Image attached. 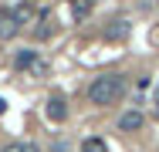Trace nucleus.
I'll list each match as a JSON object with an SVG mask.
<instances>
[{
  "label": "nucleus",
  "instance_id": "nucleus-1",
  "mask_svg": "<svg viewBox=\"0 0 159 152\" xmlns=\"http://www.w3.org/2000/svg\"><path fill=\"white\" fill-rule=\"evenodd\" d=\"M125 98V78L122 74H102L95 78L92 85H88V101L92 105H115V101H122Z\"/></svg>",
  "mask_w": 159,
  "mask_h": 152
},
{
  "label": "nucleus",
  "instance_id": "nucleus-2",
  "mask_svg": "<svg viewBox=\"0 0 159 152\" xmlns=\"http://www.w3.org/2000/svg\"><path fill=\"white\" fill-rule=\"evenodd\" d=\"M142 125H146V115H142L139 108H132V112H125V115L119 118V128H122V132H139Z\"/></svg>",
  "mask_w": 159,
  "mask_h": 152
},
{
  "label": "nucleus",
  "instance_id": "nucleus-3",
  "mask_svg": "<svg viewBox=\"0 0 159 152\" xmlns=\"http://www.w3.org/2000/svg\"><path fill=\"white\" fill-rule=\"evenodd\" d=\"M17 68H24V71L31 68V71H37V74H41V71H44L48 64L37 58V51H20V54H17Z\"/></svg>",
  "mask_w": 159,
  "mask_h": 152
},
{
  "label": "nucleus",
  "instance_id": "nucleus-4",
  "mask_svg": "<svg viewBox=\"0 0 159 152\" xmlns=\"http://www.w3.org/2000/svg\"><path fill=\"white\" fill-rule=\"evenodd\" d=\"M17 30H20V24L14 20V14H10V10H3V14H0V41L17 37Z\"/></svg>",
  "mask_w": 159,
  "mask_h": 152
},
{
  "label": "nucleus",
  "instance_id": "nucleus-5",
  "mask_svg": "<svg viewBox=\"0 0 159 152\" xmlns=\"http://www.w3.org/2000/svg\"><path fill=\"white\" fill-rule=\"evenodd\" d=\"M48 118H51V122H64V118H68V105H64V98H58V95L48 98Z\"/></svg>",
  "mask_w": 159,
  "mask_h": 152
},
{
  "label": "nucleus",
  "instance_id": "nucleus-6",
  "mask_svg": "<svg viewBox=\"0 0 159 152\" xmlns=\"http://www.w3.org/2000/svg\"><path fill=\"white\" fill-rule=\"evenodd\" d=\"M10 14H14V20H17V24L24 27V24H27V20L34 17V3H20V7H14Z\"/></svg>",
  "mask_w": 159,
  "mask_h": 152
},
{
  "label": "nucleus",
  "instance_id": "nucleus-7",
  "mask_svg": "<svg viewBox=\"0 0 159 152\" xmlns=\"http://www.w3.org/2000/svg\"><path fill=\"white\" fill-rule=\"evenodd\" d=\"M81 152H108V145H105V139L92 135V139H85V142H81Z\"/></svg>",
  "mask_w": 159,
  "mask_h": 152
},
{
  "label": "nucleus",
  "instance_id": "nucleus-8",
  "mask_svg": "<svg viewBox=\"0 0 159 152\" xmlns=\"http://www.w3.org/2000/svg\"><path fill=\"white\" fill-rule=\"evenodd\" d=\"M0 152H41V149H37L34 142H7Z\"/></svg>",
  "mask_w": 159,
  "mask_h": 152
},
{
  "label": "nucleus",
  "instance_id": "nucleus-9",
  "mask_svg": "<svg viewBox=\"0 0 159 152\" xmlns=\"http://www.w3.org/2000/svg\"><path fill=\"white\" fill-rule=\"evenodd\" d=\"M71 7H75V17H81L92 10V0H71Z\"/></svg>",
  "mask_w": 159,
  "mask_h": 152
},
{
  "label": "nucleus",
  "instance_id": "nucleus-10",
  "mask_svg": "<svg viewBox=\"0 0 159 152\" xmlns=\"http://www.w3.org/2000/svg\"><path fill=\"white\" fill-rule=\"evenodd\" d=\"M0 112H7V101H3V98H0Z\"/></svg>",
  "mask_w": 159,
  "mask_h": 152
},
{
  "label": "nucleus",
  "instance_id": "nucleus-11",
  "mask_svg": "<svg viewBox=\"0 0 159 152\" xmlns=\"http://www.w3.org/2000/svg\"><path fill=\"white\" fill-rule=\"evenodd\" d=\"M156 112H159V95H156Z\"/></svg>",
  "mask_w": 159,
  "mask_h": 152
}]
</instances>
